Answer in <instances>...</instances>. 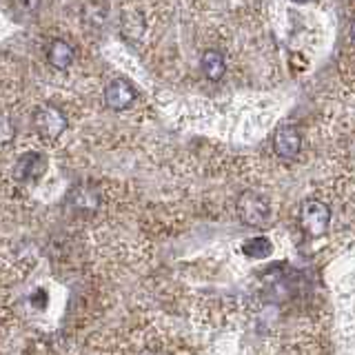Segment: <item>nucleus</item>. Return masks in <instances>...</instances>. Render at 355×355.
<instances>
[{
    "label": "nucleus",
    "mask_w": 355,
    "mask_h": 355,
    "mask_svg": "<svg viewBox=\"0 0 355 355\" xmlns=\"http://www.w3.org/2000/svg\"><path fill=\"white\" fill-rule=\"evenodd\" d=\"M33 125H36L38 136L44 142H55L67 131V127H69V120H67V116L62 114L60 107H55V105H42L36 111Z\"/></svg>",
    "instance_id": "3"
},
{
    "label": "nucleus",
    "mask_w": 355,
    "mask_h": 355,
    "mask_svg": "<svg viewBox=\"0 0 355 355\" xmlns=\"http://www.w3.org/2000/svg\"><path fill=\"white\" fill-rule=\"evenodd\" d=\"M44 171H47V158L42 153H25L20 155V160L16 164V178L22 182L40 180Z\"/></svg>",
    "instance_id": "6"
},
{
    "label": "nucleus",
    "mask_w": 355,
    "mask_h": 355,
    "mask_svg": "<svg viewBox=\"0 0 355 355\" xmlns=\"http://www.w3.org/2000/svg\"><path fill=\"white\" fill-rule=\"evenodd\" d=\"M200 71H202L205 78L211 83L220 80V78L227 73L225 55H222L218 49H205L202 55H200Z\"/></svg>",
    "instance_id": "7"
},
{
    "label": "nucleus",
    "mask_w": 355,
    "mask_h": 355,
    "mask_svg": "<svg viewBox=\"0 0 355 355\" xmlns=\"http://www.w3.org/2000/svg\"><path fill=\"white\" fill-rule=\"evenodd\" d=\"M242 251L247 258L251 260H264V258H269L271 251H273V244L269 238H264V236H258V238H251L242 244Z\"/></svg>",
    "instance_id": "9"
},
{
    "label": "nucleus",
    "mask_w": 355,
    "mask_h": 355,
    "mask_svg": "<svg viewBox=\"0 0 355 355\" xmlns=\"http://www.w3.org/2000/svg\"><path fill=\"white\" fill-rule=\"evenodd\" d=\"M236 214L242 220V225L260 229L271 220V202L260 191H244L236 202Z\"/></svg>",
    "instance_id": "1"
},
{
    "label": "nucleus",
    "mask_w": 355,
    "mask_h": 355,
    "mask_svg": "<svg viewBox=\"0 0 355 355\" xmlns=\"http://www.w3.org/2000/svg\"><path fill=\"white\" fill-rule=\"evenodd\" d=\"M331 225V207L324 200L318 198H309L300 207V229H302L306 236L318 238L322 236Z\"/></svg>",
    "instance_id": "2"
},
{
    "label": "nucleus",
    "mask_w": 355,
    "mask_h": 355,
    "mask_svg": "<svg viewBox=\"0 0 355 355\" xmlns=\"http://www.w3.org/2000/svg\"><path fill=\"white\" fill-rule=\"evenodd\" d=\"M271 144H273V151L277 158L282 160H295L300 151H302V133L295 125H280L275 131H273V138H271Z\"/></svg>",
    "instance_id": "4"
},
{
    "label": "nucleus",
    "mask_w": 355,
    "mask_h": 355,
    "mask_svg": "<svg viewBox=\"0 0 355 355\" xmlns=\"http://www.w3.org/2000/svg\"><path fill=\"white\" fill-rule=\"evenodd\" d=\"M136 100H138L136 87L129 80H125V78H116V80H111L105 89V103L114 111H125L136 103Z\"/></svg>",
    "instance_id": "5"
},
{
    "label": "nucleus",
    "mask_w": 355,
    "mask_h": 355,
    "mask_svg": "<svg viewBox=\"0 0 355 355\" xmlns=\"http://www.w3.org/2000/svg\"><path fill=\"white\" fill-rule=\"evenodd\" d=\"M47 60L53 69L67 71L73 64V47L62 38L51 40V44L47 47Z\"/></svg>",
    "instance_id": "8"
}]
</instances>
